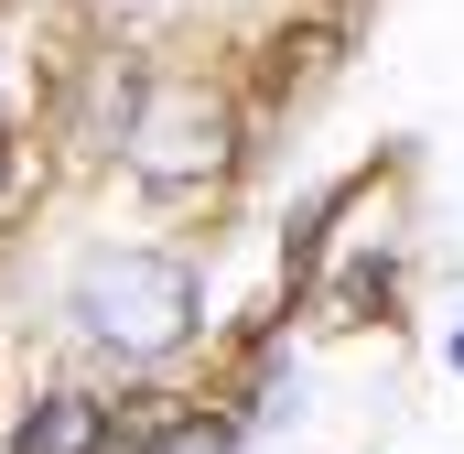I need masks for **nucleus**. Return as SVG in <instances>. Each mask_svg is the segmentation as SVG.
Masks as SVG:
<instances>
[{
	"label": "nucleus",
	"instance_id": "3",
	"mask_svg": "<svg viewBox=\"0 0 464 454\" xmlns=\"http://www.w3.org/2000/svg\"><path fill=\"white\" fill-rule=\"evenodd\" d=\"M11 454H109V400H87V390H54V400H33Z\"/></svg>",
	"mask_w": 464,
	"mask_h": 454
},
{
	"label": "nucleus",
	"instance_id": "6",
	"mask_svg": "<svg viewBox=\"0 0 464 454\" xmlns=\"http://www.w3.org/2000/svg\"><path fill=\"white\" fill-rule=\"evenodd\" d=\"M454 368H464V336H454Z\"/></svg>",
	"mask_w": 464,
	"mask_h": 454
},
{
	"label": "nucleus",
	"instance_id": "2",
	"mask_svg": "<svg viewBox=\"0 0 464 454\" xmlns=\"http://www.w3.org/2000/svg\"><path fill=\"white\" fill-rule=\"evenodd\" d=\"M119 152L151 195H195V184H227L237 173V98L206 76H151L130 119H119Z\"/></svg>",
	"mask_w": 464,
	"mask_h": 454
},
{
	"label": "nucleus",
	"instance_id": "5",
	"mask_svg": "<svg viewBox=\"0 0 464 454\" xmlns=\"http://www.w3.org/2000/svg\"><path fill=\"white\" fill-rule=\"evenodd\" d=\"M0 195H11V130H0Z\"/></svg>",
	"mask_w": 464,
	"mask_h": 454
},
{
	"label": "nucleus",
	"instance_id": "4",
	"mask_svg": "<svg viewBox=\"0 0 464 454\" xmlns=\"http://www.w3.org/2000/svg\"><path fill=\"white\" fill-rule=\"evenodd\" d=\"M227 444H237L227 422H162V433H151L140 454H227Z\"/></svg>",
	"mask_w": 464,
	"mask_h": 454
},
{
	"label": "nucleus",
	"instance_id": "1",
	"mask_svg": "<svg viewBox=\"0 0 464 454\" xmlns=\"http://www.w3.org/2000/svg\"><path fill=\"white\" fill-rule=\"evenodd\" d=\"M65 314H76V336H87V346H109V357H130V368H151V357H173V346L195 336L206 292H195V271L162 260V249H98V260H76Z\"/></svg>",
	"mask_w": 464,
	"mask_h": 454
}]
</instances>
